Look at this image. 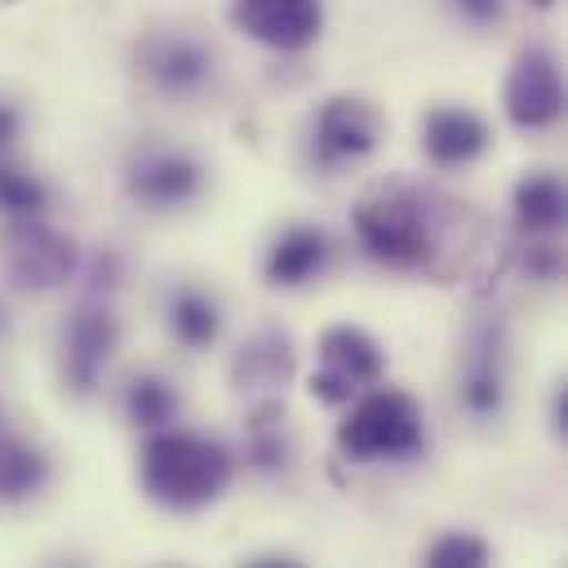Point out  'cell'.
<instances>
[{
    "label": "cell",
    "instance_id": "5b68a950",
    "mask_svg": "<svg viewBox=\"0 0 568 568\" xmlns=\"http://www.w3.org/2000/svg\"><path fill=\"white\" fill-rule=\"evenodd\" d=\"M120 182H124V195L133 204H142L146 213H173V209H186L204 195L209 169L182 146L151 142L124 160Z\"/></svg>",
    "mask_w": 568,
    "mask_h": 568
},
{
    "label": "cell",
    "instance_id": "e0dca14e",
    "mask_svg": "<svg viewBox=\"0 0 568 568\" xmlns=\"http://www.w3.org/2000/svg\"><path fill=\"white\" fill-rule=\"evenodd\" d=\"M462 408L479 422L497 417L506 408V368H501V346L497 337H479L466 373H462Z\"/></svg>",
    "mask_w": 568,
    "mask_h": 568
},
{
    "label": "cell",
    "instance_id": "30bf717a",
    "mask_svg": "<svg viewBox=\"0 0 568 568\" xmlns=\"http://www.w3.org/2000/svg\"><path fill=\"white\" fill-rule=\"evenodd\" d=\"M501 106H506V120L524 133L550 129L564 115V75L550 49L532 44L510 62L501 84Z\"/></svg>",
    "mask_w": 568,
    "mask_h": 568
},
{
    "label": "cell",
    "instance_id": "ac0fdd59",
    "mask_svg": "<svg viewBox=\"0 0 568 568\" xmlns=\"http://www.w3.org/2000/svg\"><path fill=\"white\" fill-rule=\"evenodd\" d=\"M288 457H293V444L284 430V408L275 399H262L244 426V466L257 475H284Z\"/></svg>",
    "mask_w": 568,
    "mask_h": 568
},
{
    "label": "cell",
    "instance_id": "4316f807",
    "mask_svg": "<svg viewBox=\"0 0 568 568\" xmlns=\"http://www.w3.org/2000/svg\"><path fill=\"white\" fill-rule=\"evenodd\" d=\"M4 328H9V315H4V306H0V337H4Z\"/></svg>",
    "mask_w": 568,
    "mask_h": 568
},
{
    "label": "cell",
    "instance_id": "9c48e42d",
    "mask_svg": "<svg viewBox=\"0 0 568 568\" xmlns=\"http://www.w3.org/2000/svg\"><path fill=\"white\" fill-rule=\"evenodd\" d=\"M138 71L164 98H200L217 75V53L191 31H160L142 40Z\"/></svg>",
    "mask_w": 568,
    "mask_h": 568
},
{
    "label": "cell",
    "instance_id": "44dd1931",
    "mask_svg": "<svg viewBox=\"0 0 568 568\" xmlns=\"http://www.w3.org/2000/svg\"><path fill=\"white\" fill-rule=\"evenodd\" d=\"M49 204H53V191L44 186L40 173L0 160V213H4V222H18V217H44Z\"/></svg>",
    "mask_w": 568,
    "mask_h": 568
},
{
    "label": "cell",
    "instance_id": "484cf974",
    "mask_svg": "<svg viewBox=\"0 0 568 568\" xmlns=\"http://www.w3.org/2000/svg\"><path fill=\"white\" fill-rule=\"evenodd\" d=\"M564 430H568V386L555 390V435H564Z\"/></svg>",
    "mask_w": 568,
    "mask_h": 568
},
{
    "label": "cell",
    "instance_id": "3957f363",
    "mask_svg": "<svg viewBox=\"0 0 568 568\" xmlns=\"http://www.w3.org/2000/svg\"><path fill=\"white\" fill-rule=\"evenodd\" d=\"M337 453L346 462H404L426 453V413L399 386H368L337 422Z\"/></svg>",
    "mask_w": 568,
    "mask_h": 568
},
{
    "label": "cell",
    "instance_id": "ffe728a7",
    "mask_svg": "<svg viewBox=\"0 0 568 568\" xmlns=\"http://www.w3.org/2000/svg\"><path fill=\"white\" fill-rule=\"evenodd\" d=\"M120 408H124V422L138 426V430H160V426H173L182 399H178V386L160 373H133L124 395H120Z\"/></svg>",
    "mask_w": 568,
    "mask_h": 568
},
{
    "label": "cell",
    "instance_id": "5bb4252c",
    "mask_svg": "<svg viewBox=\"0 0 568 568\" xmlns=\"http://www.w3.org/2000/svg\"><path fill=\"white\" fill-rule=\"evenodd\" d=\"M53 479V466L40 444L22 435H0V506H22L40 497Z\"/></svg>",
    "mask_w": 568,
    "mask_h": 568
},
{
    "label": "cell",
    "instance_id": "9a60e30c",
    "mask_svg": "<svg viewBox=\"0 0 568 568\" xmlns=\"http://www.w3.org/2000/svg\"><path fill=\"white\" fill-rule=\"evenodd\" d=\"M510 209H515V226L532 240H550L564 226V182L555 173H528L515 182L510 191Z\"/></svg>",
    "mask_w": 568,
    "mask_h": 568
},
{
    "label": "cell",
    "instance_id": "83f0119b",
    "mask_svg": "<svg viewBox=\"0 0 568 568\" xmlns=\"http://www.w3.org/2000/svg\"><path fill=\"white\" fill-rule=\"evenodd\" d=\"M532 4H541V9H546V4H555V0H532Z\"/></svg>",
    "mask_w": 568,
    "mask_h": 568
},
{
    "label": "cell",
    "instance_id": "277c9868",
    "mask_svg": "<svg viewBox=\"0 0 568 568\" xmlns=\"http://www.w3.org/2000/svg\"><path fill=\"white\" fill-rule=\"evenodd\" d=\"M0 266L13 288L49 293L80 275V248L71 235L53 231L44 217H18V222H4Z\"/></svg>",
    "mask_w": 568,
    "mask_h": 568
},
{
    "label": "cell",
    "instance_id": "d4e9b609",
    "mask_svg": "<svg viewBox=\"0 0 568 568\" xmlns=\"http://www.w3.org/2000/svg\"><path fill=\"white\" fill-rule=\"evenodd\" d=\"M22 133V111L13 102H0V151H9Z\"/></svg>",
    "mask_w": 568,
    "mask_h": 568
},
{
    "label": "cell",
    "instance_id": "8fae6325",
    "mask_svg": "<svg viewBox=\"0 0 568 568\" xmlns=\"http://www.w3.org/2000/svg\"><path fill=\"white\" fill-rule=\"evenodd\" d=\"M231 27L271 53H302L324 36V0H231Z\"/></svg>",
    "mask_w": 568,
    "mask_h": 568
},
{
    "label": "cell",
    "instance_id": "4fadbf2b",
    "mask_svg": "<svg viewBox=\"0 0 568 568\" xmlns=\"http://www.w3.org/2000/svg\"><path fill=\"white\" fill-rule=\"evenodd\" d=\"M328 257H333V235L324 226L293 222L271 240V248L262 257V280L271 288H302L315 275H324Z\"/></svg>",
    "mask_w": 568,
    "mask_h": 568
},
{
    "label": "cell",
    "instance_id": "603a6c76",
    "mask_svg": "<svg viewBox=\"0 0 568 568\" xmlns=\"http://www.w3.org/2000/svg\"><path fill=\"white\" fill-rule=\"evenodd\" d=\"M115 280H120V257H115L111 248H98V253L89 257V293H93V297H106V293L115 288Z\"/></svg>",
    "mask_w": 568,
    "mask_h": 568
},
{
    "label": "cell",
    "instance_id": "7402d4cb",
    "mask_svg": "<svg viewBox=\"0 0 568 568\" xmlns=\"http://www.w3.org/2000/svg\"><path fill=\"white\" fill-rule=\"evenodd\" d=\"M493 559V546L475 532H439L426 546V564L430 568H479Z\"/></svg>",
    "mask_w": 568,
    "mask_h": 568
},
{
    "label": "cell",
    "instance_id": "ba28073f",
    "mask_svg": "<svg viewBox=\"0 0 568 568\" xmlns=\"http://www.w3.org/2000/svg\"><path fill=\"white\" fill-rule=\"evenodd\" d=\"M382 142V111L359 93H333L320 102L311 120V160L333 173L342 164H355L373 155Z\"/></svg>",
    "mask_w": 568,
    "mask_h": 568
},
{
    "label": "cell",
    "instance_id": "7a4b0ae2",
    "mask_svg": "<svg viewBox=\"0 0 568 568\" xmlns=\"http://www.w3.org/2000/svg\"><path fill=\"white\" fill-rule=\"evenodd\" d=\"M359 248L390 271H435L439 262V226L435 209L417 186L386 182L368 195H359L351 213Z\"/></svg>",
    "mask_w": 568,
    "mask_h": 568
},
{
    "label": "cell",
    "instance_id": "52a82bcc",
    "mask_svg": "<svg viewBox=\"0 0 568 568\" xmlns=\"http://www.w3.org/2000/svg\"><path fill=\"white\" fill-rule=\"evenodd\" d=\"M115 351H120V315L106 306V297L75 306L62 324V390L89 399Z\"/></svg>",
    "mask_w": 568,
    "mask_h": 568
},
{
    "label": "cell",
    "instance_id": "2e32d148",
    "mask_svg": "<svg viewBox=\"0 0 568 568\" xmlns=\"http://www.w3.org/2000/svg\"><path fill=\"white\" fill-rule=\"evenodd\" d=\"M293 377V342L280 328L253 333L235 355V386L244 390H275Z\"/></svg>",
    "mask_w": 568,
    "mask_h": 568
},
{
    "label": "cell",
    "instance_id": "7c38bea8",
    "mask_svg": "<svg viewBox=\"0 0 568 568\" xmlns=\"http://www.w3.org/2000/svg\"><path fill=\"white\" fill-rule=\"evenodd\" d=\"M493 146V129L470 106H435L422 120V151L435 169H466Z\"/></svg>",
    "mask_w": 568,
    "mask_h": 568
},
{
    "label": "cell",
    "instance_id": "8992f818",
    "mask_svg": "<svg viewBox=\"0 0 568 568\" xmlns=\"http://www.w3.org/2000/svg\"><path fill=\"white\" fill-rule=\"evenodd\" d=\"M386 377V351L373 333L355 324H333L320 333V368L311 373V395L328 408H346L359 390Z\"/></svg>",
    "mask_w": 568,
    "mask_h": 568
},
{
    "label": "cell",
    "instance_id": "6da1fadb",
    "mask_svg": "<svg viewBox=\"0 0 568 568\" xmlns=\"http://www.w3.org/2000/svg\"><path fill=\"white\" fill-rule=\"evenodd\" d=\"M235 479V457L226 444L182 430V426H160L146 430L142 453H138V484L146 501L173 515H195L213 506Z\"/></svg>",
    "mask_w": 568,
    "mask_h": 568
},
{
    "label": "cell",
    "instance_id": "cb8c5ba5",
    "mask_svg": "<svg viewBox=\"0 0 568 568\" xmlns=\"http://www.w3.org/2000/svg\"><path fill=\"white\" fill-rule=\"evenodd\" d=\"M470 27H497L506 18V0H448Z\"/></svg>",
    "mask_w": 568,
    "mask_h": 568
},
{
    "label": "cell",
    "instance_id": "d6986e66",
    "mask_svg": "<svg viewBox=\"0 0 568 568\" xmlns=\"http://www.w3.org/2000/svg\"><path fill=\"white\" fill-rule=\"evenodd\" d=\"M164 320H169V333L178 337V346H186V351H209L222 337V306H217V297L204 293V288H191V284L169 297Z\"/></svg>",
    "mask_w": 568,
    "mask_h": 568
}]
</instances>
